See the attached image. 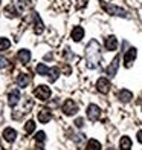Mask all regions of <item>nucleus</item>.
Segmentation results:
<instances>
[{
  "instance_id": "obj_1",
  "label": "nucleus",
  "mask_w": 142,
  "mask_h": 150,
  "mask_svg": "<svg viewBox=\"0 0 142 150\" xmlns=\"http://www.w3.org/2000/svg\"><path fill=\"white\" fill-rule=\"evenodd\" d=\"M86 66L89 69H96L101 64V60H103V51H101V45L98 43V40H90L86 46Z\"/></svg>"
},
{
  "instance_id": "obj_2",
  "label": "nucleus",
  "mask_w": 142,
  "mask_h": 150,
  "mask_svg": "<svg viewBox=\"0 0 142 150\" xmlns=\"http://www.w3.org/2000/svg\"><path fill=\"white\" fill-rule=\"evenodd\" d=\"M101 6H103L104 11H105V12H109L110 16L124 17V18L130 17V16H128V11H127V9H124V8H121V6L112 5V3H107V2H104V0H101Z\"/></svg>"
},
{
  "instance_id": "obj_3",
  "label": "nucleus",
  "mask_w": 142,
  "mask_h": 150,
  "mask_svg": "<svg viewBox=\"0 0 142 150\" xmlns=\"http://www.w3.org/2000/svg\"><path fill=\"white\" fill-rule=\"evenodd\" d=\"M34 95L40 100V101H47L51 98V95H52V91H51V87L49 86H46V84H40L35 87V91H34Z\"/></svg>"
},
{
  "instance_id": "obj_4",
  "label": "nucleus",
  "mask_w": 142,
  "mask_h": 150,
  "mask_svg": "<svg viewBox=\"0 0 142 150\" xmlns=\"http://www.w3.org/2000/svg\"><path fill=\"white\" fill-rule=\"evenodd\" d=\"M136 57H138V49L136 47H128V49L125 51V54H124V66L131 67L134 60H136Z\"/></svg>"
},
{
  "instance_id": "obj_5",
  "label": "nucleus",
  "mask_w": 142,
  "mask_h": 150,
  "mask_svg": "<svg viewBox=\"0 0 142 150\" xmlns=\"http://www.w3.org/2000/svg\"><path fill=\"white\" fill-rule=\"evenodd\" d=\"M61 110L67 115V117H72V115H75L78 112V104L73 100H66L61 106Z\"/></svg>"
},
{
  "instance_id": "obj_6",
  "label": "nucleus",
  "mask_w": 142,
  "mask_h": 150,
  "mask_svg": "<svg viewBox=\"0 0 142 150\" xmlns=\"http://www.w3.org/2000/svg\"><path fill=\"white\" fill-rule=\"evenodd\" d=\"M11 5L18 11V14L22 16L25 11H28L31 8V0H11Z\"/></svg>"
},
{
  "instance_id": "obj_7",
  "label": "nucleus",
  "mask_w": 142,
  "mask_h": 150,
  "mask_svg": "<svg viewBox=\"0 0 142 150\" xmlns=\"http://www.w3.org/2000/svg\"><path fill=\"white\" fill-rule=\"evenodd\" d=\"M86 112H87V118L90 121H98L101 118V109L96 104H89Z\"/></svg>"
},
{
  "instance_id": "obj_8",
  "label": "nucleus",
  "mask_w": 142,
  "mask_h": 150,
  "mask_svg": "<svg viewBox=\"0 0 142 150\" xmlns=\"http://www.w3.org/2000/svg\"><path fill=\"white\" fill-rule=\"evenodd\" d=\"M32 20H34V32L35 34H43V31H44V25H43V22H41V17L38 16V12H35L34 11L32 12Z\"/></svg>"
},
{
  "instance_id": "obj_9",
  "label": "nucleus",
  "mask_w": 142,
  "mask_h": 150,
  "mask_svg": "<svg viewBox=\"0 0 142 150\" xmlns=\"http://www.w3.org/2000/svg\"><path fill=\"white\" fill-rule=\"evenodd\" d=\"M96 89H98V92H101V93H109V91H110V80L105 78V77L98 78V81H96Z\"/></svg>"
},
{
  "instance_id": "obj_10",
  "label": "nucleus",
  "mask_w": 142,
  "mask_h": 150,
  "mask_svg": "<svg viewBox=\"0 0 142 150\" xmlns=\"http://www.w3.org/2000/svg\"><path fill=\"white\" fill-rule=\"evenodd\" d=\"M118 69H119V55H116L113 60H112V63L107 66V69H105V74L109 75L110 78H113L115 75H116V72H118Z\"/></svg>"
},
{
  "instance_id": "obj_11",
  "label": "nucleus",
  "mask_w": 142,
  "mask_h": 150,
  "mask_svg": "<svg viewBox=\"0 0 142 150\" xmlns=\"http://www.w3.org/2000/svg\"><path fill=\"white\" fill-rule=\"evenodd\" d=\"M104 47H105V51H109V52L116 51V49H118V38L115 37V35H109V37H105Z\"/></svg>"
},
{
  "instance_id": "obj_12",
  "label": "nucleus",
  "mask_w": 142,
  "mask_h": 150,
  "mask_svg": "<svg viewBox=\"0 0 142 150\" xmlns=\"http://www.w3.org/2000/svg\"><path fill=\"white\" fill-rule=\"evenodd\" d=\"M70 37H72V40L73 42H81V40L84 38V28L83 26H73V29H72V32H70Z\"/></svg>"
},
{
  "instance_id": "obj_13",
  "label": "nucleus",
  "mask_w": 142,
  "mask_h": 150,
  "mask_svg": "<svg viewBox=\"0 0 142 150\" xmlns=\"http://www.w3.org/2000/svg\"><path fill=\"white\" fill-rule=\"evenodd\" d=\"M3 138L5 141H8V142H14L15 138H17V130L15 129H12V127H6L5 130H3Z\"/></svg>"
},
{
  "instance_id": "obj_14",
  "label": "nucleus",
  "mask_w": 142,
  "mask_h": 150,
  "mask_svg": "<svg viewBox=\"0 0 142 150\" xmlns=\"http://www.w3.org/2000/svg\"><path fill=\"white\" fill-rule=\"evenodd\" d=\"M118 100L121 103H130L133 100V93L128 91V89H121L119 93H118Z\"/></svg>"
},
{
  "instance_id": "obj_15",
  "label": "nucleus",
  "mask_w": 142,
  "mask_h": 150,
  "mask_svg": "<svg viewBox=\"0 0 142 150\" xmlns=\"http://www.w3.org/2000/svg\"><path fill=\"white\" fill-rule=\"evenodd\" d=\"M17 58L20 60V63L28 64L31 61V51L29 49H20L18 54H17Z\"/></svg>"
},
{
  "instance_id": "obj_16",
  "label": "nucleus",
  "mask_w": 142,
  "mask_h": 150,
  "mask_svg": "<svg viewBox=\"0 0 142 150\" xmlns=\"http://www.w3.org/2000/svg\"><path fill=\"white\" fill-rule=\"evenodd\" d=\"M18 101H20V92L18 89H12L9 92V98H8V103L11 107H15L18 104Z\"/></svg>"
},
{
  "instance_id": "obj_17",
  "label": "nucleus",
  "mask_w": 142,
  "mask_h": 150,
  "mask_svg": "<svg viewBox=\"0 0 142 150\" xmlns=\"http://www.w3.org/2000/svg\"><path fill=\"white\" fill-rule=\"evenodd\" d=\"M52 120V113L49 109H41V110L38 112V121L43 122V124H46V122H49Z\"/></svg>"
},
{
  "instance_id": "obj_18",
  "label": "nucleus",
  "mask_w": 142,
  "mask_h": 150,
  "mask_svg": "<svg viewBox=\"0 0 142 150\" xmlns=\"http://www.w3.org/2000/svg\"><path fill=\"white\" fill-rule=\"evenodd\" d=\"M31 83V77L28 74H20L18 77H17V84H18V87H26Z\"/></svg>"
},
{
  "instance_id": "obj_19",
  "label": "nucleus",
  "mask_w": 142,
  "mask_h": 150,
  "mask_svg": "<svg viewBox=\"0 0 142 150\" xmlns=\"http://www.w3.org/2000/svg\"><path fill=\"white\" fill-rule=\"evenodd\" d=\"M3 12H5V16H6V17H9V18H11V17H12V18H15V17H20L18 11H17V9L14 8V6L11 5V3H9L8 6H6L5 9H3Z\"/></svg>"
},
{
  "instance_id": "obj_20",
  "label": "nucleus",
  "mask_w": 142,
  "mask_h": 150,
  "mask_svg": "<svg viewBox=\"0 0 142 150\" xmlns=\"http://www.w3.org/2000/svg\"><path fill=\"white\" fill-rule=\"evenodd\" d=\"M119 149L121 150H131V139L128 136H122L119 141Z\"/></svg>"
},
{
  "instance_id": "obj_21",
  "label": "nucleus",
  "mask_w": 142,
  "mask_h": 150,
  "mask_svg": "<svg viewBox=\"0 0 142 150\" xmlns=\"http://www.w3.org/2000/svg\"><path fill=\"white\" fill-rule=\"evenodd\" d=\"M103 146L98 139H89L87 141V146H86V150H101Z\"/></svg>"
},
{
  "instance_id": "obj_22",
  "label": "nucleus",
  "mask_w": 142,
  "mask_h": 150,
  "mask_svg": "<svg viewBox=\"0 0 142 150\" xmlns=\"http://www.w3.org/2000/svg\"><path fill=\"white\" fill-rule=\"evenodd\" d=\"M49 81L51 83H55V81L58 80V77H60V69L58 67H51V71H49Z\"/></svg>"
},
{
  "instance_id": "obj_23",
  "label": "nucleus",
  "mask_w": 142,
  "mask_h": 150,
  "mask_svg": "<svg viewBox=\"0 0 142 150\" xmlns=\"http://www.w3.org/2000/svg\"><path fill=\"white\" fill-rule=\"evenodd\" d=\"M35 71H37V74L38 75H49V67H47L44 63H40V64H37V67H35Z\"/></svg>"
},
{
  "instance_id": "obj_24",
  "label": "nucleus",
  "mask_w": 142,
  "mask_h": 150,
  "mask_svg": "<svg viewBox=\"0 0 142 150\" xmlns=\"http://www.w3.org/2000/svg\"><path fill=\"white\" fill-rule=\"evenodd\" d=\"M9 46H11L9 38H6V37H0V51H6V49H9Z\"/></svg>"
},
{
  "instance_id": "obj_25",
  "label": "nucleus",
  "mask_w": 142,
  "mask_h": 150,
  "mask_svg": "<svg viewBox=\"0 0 142 150\" xmlns=\"http://www.w3.org/2000/svg\"><path fill=\"white\" fill-rule=\"evenodd\" d=\"M34 130H35V121L29 120V121L25 124V132H26V133H32Z\"/></svg>"
},
{
  "instance_id": "obj_26",
  "label": "nucleus",
  "mask_w": 142,
  "mask_h": 150,
  "mask_svg": "<svg viewBox=\"0 0 142 150\" xmlns=\"http://www.w3.org/2000/svg\"><path fill=\"white\" fill-rule=\"evenodd\" d=\"M35 141H38V142H44L46 141V133L44 132H37V135H35Z\"/></svg>"
},
{
  "instance_id": "obj_27",
  "label": "nucleus",
  "mask_w": 142,
  "mask_h": 150,
  "mask_svg": "<svg viewBox=\"0 0 142 150\" xmlns=\"http://www.w3.org/2000/svg\"><path fill=\"white\" fill-rule=\"evenodd\" d=\"M8 60H6L3 55H0V69H5V67H8Z\"/></svg>"
},
{
  "instance_id": "obj_28",
  "label": "nucleus",
  "mask_w": 142,
  "mask_h": 150,
  "mask_svg": "<svg viewBox=\"0 0 142 150\" xmlns=\"http://www.w3.org/2000/svg\"><path fill=\"white\" fill-rule=\"evenodd\" d=\"M75 126H77L78 129H81V127L84 126V120H83V118H77V120H75Z\"/></svg>"
},
{
  "instance_id": "obj_29",
  "label": "nucleus",
  "mask_w": 142,
  "mask_h": 150,
  "mask_svg": "<svg viewBox=\"0 0 142 150\" xmlns=\"http://www.w3.org/2000/svg\"><path fill=\"white\" fill-rule=\"evenodd\" d=\"M136 139H138V142H141V144H142V130H139L136 133Z\"/></svg>"
},
{
  "instance_id": "obj_30",
  "label": "nucleus",
  "mask_w": 142,
  "mask_h": 150,
  "mask_svg": "<svg viewBox=\"0 0 142 150\" xmlns=\"http://www.w3.org/2000/svg\"><path fill=\"white\" fill-rule=\"evenodd\" d=\"M35 150H44V149H43V147H37Z\"/></svg>"
}]
</instances>
